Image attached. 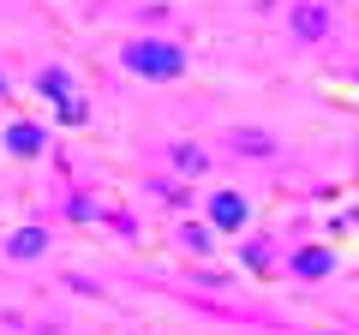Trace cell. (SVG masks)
Returning <instances> with one entry per match:
<instances>
[{"instance_id":"6da1fadb","label":"cell","mask_w":359,"mask_h":335,"mask_svg":"<svg viewBox=\"0 0 359 335\" xmlns=\"http://www.w3.org/2000/svg\"><path fill=\"white\" fill-rule=\"evenodd\" d=\"M120 60H126L138 78H180L186 72V48H174V42H126Z\"/></svg>"},{"instance_id":"7a4b0ae2","label":"cell","mask_w":359,"mask_h":335,"mask_svg":"<svg viewBox=\"0 0 359 335\" xmlns=\"http://www.w3.org/2000/svg\"><path fill=\"white\" fill-rule=\"evenodd\" d=\"M36 90H42V96H54V108H60V114L72 120V126L84 120V102L72 96V78H66L60 66H42V72H36Z\"/></svg>"},{"instance_id":"3957f363","label":"cell","mask_w":359,"mask_h":335,"mask_svg":"<svg viewBox=\"0 0 359 335\" xmlns=\"http://www.w3.org/2000/svg\"><path fill=\"white\" fill-rule=\"evenodd\" d=\"M210 221H216L222 233H233V228L245 221V198H233V192H216V198H210Z\"/></svg>"},{"instance_id":"277c9868","label":"cell","mask_w":359,"mask_h":335,"mask_svg":"<svg viewBox=\"0 0 359 335\" xmlns=\"http://www.w3.org/2000/svg\"><path fill=\"white\" fill-rule=\"evenodd\" d=\"M6 150L13 156H36L42 150V126L36 120H13V126H6Z\"/></svg>"},{"instance_id":"5b68a950","label":"cell","mask_w":359,"mask_h":335,"mask_svg":"<svg viewBox=\"0 0 359 335\" xmlns=\"http://www.w3.org/2000/svg\"><path fill=\"white\" fill-rule=\"evenodd\" d=\"M42 245H48V233H42V228H25V233H13V245H6V252H13V258H36Z\"/></svg>"},{"instance_id":"8992f818","label":"cell","mask_w":359,"mask_h":335,"mask_svg":"<svg viewBox=\"0 0 359 335\" xmlns=\"http://www.w3.org/2000/svg\"><path fill=\"white\" fill-rule=\"evenodd\" d=\"M294 270H299V275H330V252L311 245V252H299V258H294Z\"/></svg>"},{"instance_id":"52a82bcc","label":"cell","mask_w":359,"mask_h":335,"mask_svg":"<svg viewBox=\"0 0 359 335\" xmlns=\"http://www.w3.org/2000/svg\"><path fill=\"white\" fill-rule=\"evenodd\" d=\"M294 25H299V36H323V13H318V6H299Z\"/></svg>"}]
</instances>
